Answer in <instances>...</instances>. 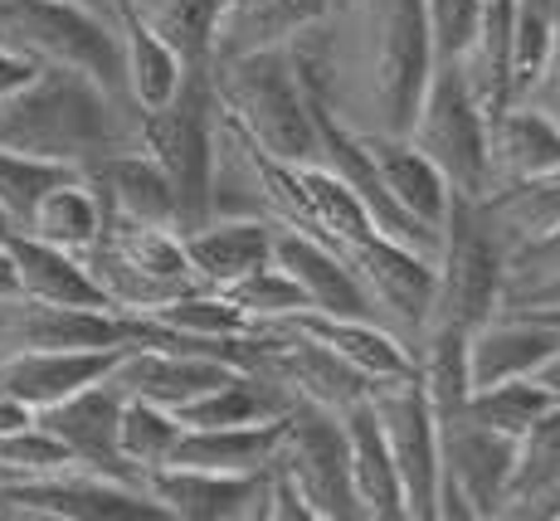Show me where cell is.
Returning <instances> with one entry per match:
<instances>
[{
	"label": "cell",
	"mask_w": 560,
	"mask_h": 521,
	"mask_svg": "<svg viewBox=\"0 0 560 521\" xmlns=\"http://www.w3.org/2000/svg\"><path fill=\"white\" fill-rule=\"evenodd\" d=\"M288 54L322 113L361 137H405L434 69L419 0H341Z\"/></svg>",
	"instance_id": "obj_1"
},
{
	"label": "cell",
	"mask_w": 560,
	"mask_h": 521,
	"mask_svg": "<svg viewBox=\"0 0 560 521\" xmlns=\"http://www.w3.org/2000/svg\"><path fill=\"white\" fill-rule=\"evenodd\" d=\"M0 147L49 166L89 171L93 161L137 147V107L89 73L39 63L25 89L0 97Z\"/></svg>",
	"instance_id": "obj_2"
},
{
	"label": "cell",
	"mask_w": 560,
	"mask_h": 521,
	"mask_svg": "<svg viewBox=\"0 0 560 521\" xmlns=\"http://www.w3.org/2000/svg\"><path fill=\"white\" fill-rule=\"evenodd\" d=\"M205 79L220 113L258 142L273 161L312 166L322 161L317 142V103L288 49H254L230 59H205Z\"/></svg>",
	"instance_id": "obj_3"
},
{
	"label": "cell",
	"mask_w": 560,
	"mask_h": 521,
	"mask_svg": "<svg viewBox=\"0 0 560 521\" xmlns=\"http://www.w3.org/2000/svg\"><path fill=\"white\" fill-rule=\"evenodd\" d=\"M502 292H508V248L482 224L478 205L468 195H454L434 248V298L424 332L468 336L492 312H502Z\"/></svg>",
	"instance_id": "obj_4"
},
{
	"label": "cell",
	"mask_w": 560,
	"mask_h": 521,
	"mask_svg": "<svg viewBox=\"0 0 560 521\" xmlns=\"http://www.w3.org/2000/svg\"><path fill=\"white\" fill-rule=\"evenodd\" d=\"M79 258L93 274V283L103 288L107 308L122 312V317H142V312L161 308V302L200 288L176 230L122 220L113 210H103V230Z\"/></svg>",
	"instance_id": "obj_5"
},
{
	"label": "cell",
	"mask_w": 560,
	"mask_h": 521,
	"mask_svg": "<svg viewBox=\"0 0 560 521\" xmlns=\"http://www.w3.org/2000/svg\"><path fill=\"white\" fill-rule=\"evenodd\" d=\"M0 39L30 54L35 63L49 69H73L103 83L113 97H127L122 79V45H117V25L69 0H0Z\"/></svg>",
	"instance_id": "obj_6"
},
{
	"label": "cell",
	"mask_w": 560,
	"mask_h": 521,
	"mask_svg": "<svg viewBox=\"0 0 560 521\" xmlns=\"http://www.w3.org/2000/svg\"><path fill=\"white\" fill-rule=\"evenodd\" d=\"M405 142L434 161V171L454 195L478 200L488 190V113L472 97L458 59H434L415 117L405 127Z\"/></svg>",
	"instance_id": "obj_7"
},
{
	"label": "cell",
	"mask_w": 560,
	"mask_h": 521,
	"mask_svg": "<svg viewBox=\"0 0 560 521\" xmlns=\"http://www.w3.org/2000/svg\"><path fill=\"white\" fill-rule=\"evenodd\" d=\"M137 147L161 166L180 205V234L205 220L210 190V151H214V93L205 63H190L171 103L137 113Z\"/></svg>",
	"instance_id": "obj_8"
},
{
	"label": "cell",
	"mask_w": 560,
	"mask_h": 521,
	"mask_svg": "<svg viewBox=\"0 0 560 521\" xmlns=\"http://www.w3.org/2000/svg\"><path fill=\"white\" fill-rule=\"evenodd\" d=\"M439 419V502L434 521H498L508 497L516 439L478 425L468 409H444Z\"/></svg>",
	"instance_id": "obj_9"
},
{
	"label": "cell",
	"mask_w": 560,
	"mask_h": 521,
	"mask_svg": "<svg viewBox=\"0 0 560 521\" xmlns=\"http://www.w3.org/2000/svg\"><path fill=\"white\" fill-rule=\"evenodd\" d=\"M278 468L293 477L312 521H365V507L351 487L347 433L341 415L317 405H293L283 415V433L273 449Z\"/></svg>",
	"instance_id": "obj_10"
},
{
	"label": "cell",
	"mask_w": 560,
	"mask_h": 521,
	"mask_svg": "<svg viewBox=\"0 0 560 521\" xmlns=\"http://www.w3.org/2000/svg\"><path fill=\"white\" fill-rule=\"evenodd\" d=\"M337 254L351 264L375 322H381L385 332H395L409 351H415L419 332H424V322H429V298H434V258L400 244V239L381 234V230L347 239V244H337Z\"/></svg>",
	"instance_id": "obj_11"
},
{
	"label": "cell",
	"mask_w": 560,
	"mask_h": 521,
	"mask_svg": "<svg viewBox=\"0 0 560 521\" xmlns=\"http://www.w3.org/2000/svg\"><path fill=\"white\" fill-rule=\"evenodd\" d=\"M371 405H375V419H381L395 477H400L405 521H434V502H439V419H434V405H429L424 385H419V371L375 385Z\"/></svg>",
	"instance_id": "obj_12"
},
{
	"label": "cell",
	"mask_w": 560,
	"mask_h": 521,
	"mask_svg": "<svg viewBox=\"0 0 560 521\" xmlns=\"http://www.w3.org/2000/svg\"><path fill=\"white\" fill-rule=\"evenodd\" d=\"M117 415H122V390L103 375V380H93V385L73 390V395L59 400V405L39 409V425L63 443V453H69L73 468L113 477V483L142 487L147 493V477L122 459V443H117Z\"/></svg>",
	"instance_id": "obj_13"
},
{
	"label": "cell",
	"mask_w": 560,
	"mask_h": 521,
	"mask_svg": "<svg viewBox=\"0 0 560 521\" xmlns=\"http://www.w3.org/2000/svg\"><path fill=\"white\" fill-rule=\"evenodd\" d=\"M560 351V332L536 312L502 308L468 332V390L536 375Z\"/></svg>",
	"instance_id": "obj_14"
},
{
	"label": "cell",
	"mask_w": 560,
	"mask_h": 521,
	"mask_svg": "<svg viewBox=\"0 0 560 521\" xmlns=\"http://www.w3.org/2000/svg\"><path fill=\"white\" fill-rule=\"evenodd\" d=\"M117 356L122 346H30V351L0 361V390L39 415V409L69 400L73 390L103 380L117 366Z\"/></svg>",
	"instance_id": "obj_15"
},
{
	"label": "cell",
	"mask_w": 560,
	"mask_h": 521,
	"mask_svg": "<svg viewBox=\"0 0 560 521\" xmlns=\"http://www.w3.org/2000/svg\"><path fill=\"white\" fill-rule=\"evenodd\" d=\"M341 0H214L210 59L254 49H288L303 30L322 25Z\"/></svg>",
	"instance_id": "obj_16"
},
{
	"label": "cell",
	"mask_w": 560,
	"mask_h": 521,
	"mask_svg": "<svg viewBox=\"0 0 560 521\" xmlns=\"http://www.w3.org/2000/svg\"><path fill=\"white\" fill-rule=\"evenodd\" d=\"M258 473H210L166 463L147 473V497L166 512V521H254Z\"/></svg>",
	"instance_id": "obj_17"
},
{
	"label": "cell",
	"mask_w": 560,
	"mask_h": 521,
	"mask_svg": "<svg viewBox=\"0 0 560 521\" xmlns=\"http://www.w3.org/2000/svg\"><path fill=\"white\" fill-rule=\"evenodd\" d=\"M273 264L293 278L303 308L331 312V317H371L375 322L351 264L331 244H322V239H312V234H298V230H273Z\"/></svg>",
	"instance_id": "obj_18"
},
{
	"label": "cell",
	"mask_w": 560,
	"mask_h": 521,
	"mask_svg": "<svg viewBox=\"0 0 560 521\" xmlns=\"http://www.w3.org/2000/svg\"><path fill=\"white\" fill-rule=\"evenodd\" d=\"M268 327H283V332L307 336V341H322L327 351H337L347 366H357L361 375H371L375 385L415 371V351H409L395 332H385L381 322H371V317H331V312L298 308V312H288V317L268 322Z\"/></svg>",
	"instance_id": "obj_19"
},
{
	"label": "cell",
	"mask_w": 560,
	"mask_h": 521,
	"mask_svg": "<svg viewBox=\"0 0 560 521\" xmlns=\"http://www.w3.org/2000/svg\"><path fill=\"white\" fill-rule=\"evenodd\" d=\"M234 366L214 361V356H196V351H171V346H122L117 366L107 371L122 395L152 400V405L180 409L186 400L205 395L210 385H220Z\"/></svg>",
	"instance_id": "obj_20"
},
{
	"label": "cell",
	"mask_w": 560,
	"mask_h": 521,
	"mask_svg": "<svg viewBox=\"0 0 560 521\" xmlns=\"http://www.w3.org/2000/svg\"><path fill=\"white\" fill-rule=\"evenodd\" d=\"M498 521H560V400L516 439Z\"/></svg>",
	"instance_id": "obj_21"
},
{
	"label": "cell",
	"mask_w": 560,
	"mask_h": 521,
	"mask_svg": "<svg viewBox=\"0 0 560 521\" xmlns=\"http://www.w3.org/2000/svg\"><path fill=\"white\" fill-rule=\"evenodd\" d=\"M560 166V127L532 103H508L488 117V190L546 181Z\"/></svg>",
	"instance_id": "obj_22"
},
{
	"label": "cell",
	"mask_w": 560,
	"mask_h": 521,
	"mask_svg": "<svg viewBox=\"0 0 560 521\" xmlns=\"http://www.w3.org/2000/svg\"><path fill=\"white\" fill-rule=\"evenodd\" d=\"M83 176L93 181L98 190L103 210L122 215V220H142V224H161V230H176L180 234V205L171 181L161 176V166L147 157L142 147H127L113 151V157L93 161Z\"/></svg>",
	"instance_id": "obj_23"
},
{
	"label": "cell",
	"mask_w": 560,
	"mask_h": 521,
	"mask_svg": "<svg viewBox=\"0 0 560 521\" xmlns=\"http://www.w3.org/2000/svg\"><path fill=\"white\" fill-rule=\"evenodd\" d=\"M273 230L278 224L268 220H200L196 230L180 234V248L196 283L220 292L273 258Z\"/></svg>",
	"instance_id": "obj_24"
},
{
	"label": "cell",
	"mask_w": 560,
	"mask_h": 521,
	"mask_svg": "<svg viewBox=\"0 0 560 521\" xmlns=\"http://www.w3.org/2000/svg\"><path fill=\"white\" fill-rule=\"evenodd\" d=\"M5 248L15 258V278H20V298L30 302H49V308H107L103 288L93 283V274L83 268L79 254L35 239L25 230H5Z\"/></svg>",
	"instance_id": "obj_25"
},
{
	"label": "cell",
	"mask_w": 560,
	"mask_h": 521,
	"mask_svg": "<svg viewBox=\"0 0 560 521\" xmlns=\"http://www.w3.org/2000/svg\"><path fill=\"white\" fill-rule=\"evenodd\" d=\"M361 142L371 151V166H375V176H381L385 195L400 205V215H409L419 230H429L439 239L454 190H448V181L434 171V161L419 157L405 137H361Z\"/></svg>",
	"instance_id": "obj_26"
},
{
	"label": "cell",
	"mask_w": 560,
	"mask_h": 521,
	"mask_svg": "<svg viewBox=\"0 0 560 521\" xmlns=\"http://www.w3.org/2000/svg\"><path fill=\"white\" fill-rule=\"evenodd\" d=\"M341 433H347V463H351V487H357L365 521H405V497L400 477H395L390 449H385L381 419H375L371 400L341 409Z\"/></svg>",
	"instance_id": "obj_27"
},
{
	"label": "cell",
	"mask_w": 560,
	"mask_h": 521,
	"mask_svg": "<svg viewBox=\"0 0 560 521\" xmlns=\"http://www.w3.org/2000/svg\"><path fill=\"white\" fill-rule=\"evenodd\" d=\"M293 405L298 400L288 395L278 380L234 366L220 385L186 400V405L171 409V415L180 419V429H224V425H268V419H283Z\"/></svg>",
	"instance_id": "obj_28"
},
{
	"label": "cell",
	"mask_w": 560,
	"mask_h": 521,
	"mask_svg": "<svg viewBox=\"0 0 560 521\" xmlns=\"http://www.w3.org/2000/svg\"><path fill=\"white\" fill-rule=\"evenodd\" d=\"M117 45H122V79H127V97H132L137 113H152V107L176 97L190 63L166 39H156L127 5L117 10Z\"/></svg>",
	"instance_id": "obj_29"
},
{
	"label": "cell",
	"mask_w": 560,
	"mask_h": 521,
	"mask_svg": "<svg viewBox=\"0 0 560 521\" xmlns=\"http://www.w3.org/2000/svg\"><path fill=\"white\" fill-rule=\"evenodd\" d=\"M278 433H283V419H268V425H224V429H180L171 463H180V468H210V473H258L273 459Z\"/></svg>",
	"instance_id": "obj_30"
},
{
	"label": "cell",
	"mask_w": 560,
	"mask_h": 521,
	"mask_svg": "<svg viewBox=\"0 0 560 521\" xmlns=\"http://www.w3.org/2000/svg\"><path fill=\"white\" fill-rule=\"evenodd\" d=\"M98 230H103V200L83 171H69V176L54 181L25 220V234L49 239V244L69 248V254H83L98 239Z\"/></svg>",
	"instance_id": "obj_31"
},
{
	"label": "cell",
	"mask_w": 560,
	"mask_h": 521,
	"mask_svg": "<svg viewBox=\"0 0 560 521\" xmlns=\"http://www.w3.org/2000/svg\"><path fill=\"white\" fill-rule=\"evenodd\" d=\"M156 39H166L186 63L210 59V30H214V0H122Z\"/></svg>",
	"instance_id": "obj_32"
},
{
	"label": "cell",
	"mask_w": 560,
	"mask_h": 521,
	"mask_svg": "<svg viewBox=\"0 0 560 521\" xmlns=\"http://www.w3.org/2000/svg\"><path fill=\"white\" fill-rule=\"evenodd\" d=\"M180 439V419L171 415L166 405H152V400L122 395V415H117V443H122V459L132 463L137 473H152L161 463H171Z\"/></svg>",
	"instance_id": "obj_33"
},
{
	"label": "cell",
	"mask_w": 560,
	"mask_h": 521,
	"mask_svg": "<svg viewBox=\"0 0 560 521\" xmlns=\"http://www.w3.org/2000/svg\"><path fill=\"white\" fill-rule=\"evenodd\" d=\"M556 400L546 395V385L536 375H522V380H502V385H482V390H468L463 409H468L478 425L508 433V439H522L526 425H532L541 409H551Z\"/></svg>",
	"instance_id": "obj_34"
},
{
	"label": "cell",
	"mask_w": 560,
	"mask_h": 521,
	"mask_svg": "<svg viewBox=\"0 0 560 521\" xmlns=\"http://www.w3.org/2000/svg\"><path fill=\"white\" fill-rule=\"evenodd\" d=\"M556 49V0H512V103L546 73Z\"/></svg>",
	"instance_id": "obj_35"
},
{
	"label": "cell",
	"mask_w": 560,
	"mask_h": 521,
	"mask_svg": "<svg viewBox=\"0 0 560 521\" xmlns=\"http://www.w3.org/2000/svg\"><path fill=\"white\" fill-rule=\"evenodd\" d=\"M220 298L230 302V308L240 312L249 327H268V322H278V317H288V312L303 308V298H298L293 278H288L283 268L273 264V258H268V264H258L254 274H244L240 283L220 288Z\"/></svg>",
	"instance_id": "obj_36"
},
{
	"label": "cell",
	"mask_w": 560,
	"mask_h": 521,
	"mask_svg": "<svg viewBox=\"0 0 560 521\" xmlns=\"http://www.w3.org/2000/svg\"><path fill=\"white\" fill-rule=\"evenodd\" d=\"M59 176H69V166H49V161L20 157V151L0 147V215H5L15 230H25L35 200L45 195Z\"/></svg>",
	"instance_id": "obj_37"
},
{
	"label": "cell",
	"mask_w": 560,
	"mask_h": 521,
	"mask_svg": "<svg viewBox=\"0 0 560 521\" xmlns=\"http://www.w3.org/2000/svg\"><path fill=\"white\" fill-rule=\"evenodd\" d=\"M419 5H424V30L434 59H463L468 45L478 39L482 0H419Z\"/></svg>",
	"instance_id": "obj_38"
},
{
	"label": "cell",
	"mask_w": 560,
	"mask_h": 521,
	"mask_svg": "<svg viewBox=\"0 0 560 521\" xmlns=\"http://www.w3.org/2000/svg\"><path fill=\"white\" fill-rule=\"evenodd\" d=\"M39 73V63L30 59V54H20L15 45H5L0 39V97H10V93H20L30 79Z\"/></svg>",
	"instance_id": "obj_39"
},
{
	"label": "cell",
	"mask_w": 560,
	"mask_h": 521,
	"mask_svg": "<svg viewBox=\"0 0 560 521\" xmlns=\"http://www.w3.org/2000/svg\"><path fill=\"white\" fill-rule=\"evenodd\" d=\"M516 103H532L536 113H546V117H551V123L560 127V63H546V73H541V79H536L522 97H516Z\"/></svg>",
	"instance_id": "obj_40"
},
{
	"label": "cell",
	"mask_w": 560,
	"mask_h": 521,
	"mask_svg": "<svg viewBox=\"0 0 560 521\" xmlns=\"http://www.w3.org/2000/svg\"><path fill=\"white\" fill-rule=\"evenodd\" d=\"M15 351H20V341H15V298H5L0 302V361L15 356Z\"/></svg>",
	"instance_id": "obj_41"
},
{
	"label": "cell",
	"mask_w": 560,
	"mask_h": 521,
	"mask_svg": "<svg viewBox=\"0 0 560 521\" xmlns=\"http://www.w3.org/2000/svg\"><path fill=\"white\" fill-rule=\"evenodd\" d=\"M551 302H560V278L556 283H541V288L522 292V298H512V302H502V308H551Z\"/></svg>",
	"instance_id": "obj_42"
},
{
	"label": "cell",
	"mask_w": 560,
	"mask_h": 521,
	"mask_svg": "<svg viewBox=\"0 0 560 521\" xmlns=\"http://www.w3.org/2000/svg\"><path fill=\"white\" fill-rule=\"evenodd\" d=\"M5 298H20V278H15V258L5 248V234H0V302Z\"/></svg>",
	"instance_id": "obj_43"
},
{
	"label": "cell",
	"mask_w": 560,
	"mask_h": 521,
	"mask_svg": "<svg viewBox=\"0 0 560 521\" xmlns=\"http://www.w3.org/2000/svg\"><path fill=\"white\" fill-rule=\"evenodd\" d=\"M536 380H541V385H546V395H551V400H560V351H556L551 361L541 366V371H536Z\"/></svg>",
	"instance_id": "obj_44"
},
{
	"label": "cell",
	"mask_w": 560,
	"mask_h": 521,
	"mask_svg": "<svg viewBox=\"0 0 560 521\" xmlns=\"http://www.w3.org/2000/svg\"><path fill=\"white\" fill-rule=\"evenodd\" d=\"M69 5H83V10H93V15H103V20H113V25H117V10H122V0H69Z\"/></svg>",
	"instance_id": "obj_45"
},
{
	"label": "cell",
	"mask_w": 560,
	"mask_h": 521,
	"mask_svg": "<svg viewBox=\"0 0 560 521\" xmlns=\"http://www.w3.org/2000/svg\"><path fill=\"white\" fill-rule=\"evenodd\" d=\"M516 312H536V317L551 322V327L560 332V302H551V308H516Z\"/></svg>",
	"instance_id": "obj_46"
},
{
	"label": "cell",
	"mask_w": 560,
	"mask_h": 521,
	"mask_svg": "<svg viewBox=\"0 0 560 521\" xmlns=\"http://www.w3.org/2000/svg\"><path fill=\"white\" fill-rule=\"evenodd\" d=\"M551 63H560V0H556V49H551Z\"/></svg>",
	"instance_id": "obj_47"
},
{
	"label": "cell",
	"mask_w": 560,
	"mask_h": 521,
	"mask_svg": "<svg viewBox=\"0 0 560 521\" xmlns=\"http://www.w3.org/2000/svg\"><path fill=\"white\" fill-rule=\"evenodd\" d=\"M5 230H15V224H10V220H5V215H0V234H5Z\"/></svg>",
	"instance_id": "obj_48"
},
{
	"label": "cell",
	"mask_w": 560,
	"mask_h": 521,
	"mask_svg": "<svg viewBox=\"0 0 560 521\" xmlns=\"http://www.w3.org/2000/svg\"><path fill=\"white\" fill-rule=\"evenodd\" d=\"M10 477H15V473H5V468H0V487H5V483H10Z\"/></svg>",
	"instance_id": "obj_49"
},
{
	"label": "cell",
	"mask_w": 560,
	"mask_h": 521,
	"mask_svg": "<svg viewBox=\"0 0 560 521\" xmlns=\"http://www.w3.org/2000/svg\"><path fill=\"white\" fill-rule=\"evenodd\" d=\"M551 181H556V186H560V166H556V171H551Z\"/></svg>",
	"instance_id": "obj_50"
}]
</instances>
